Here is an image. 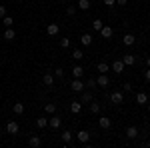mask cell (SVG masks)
<instances>
[{
  "label": "cell",
  "mask_w": 150,
  "mask_h": 148,
  "mask_svg": "<svg viewBox=\"0 0 150 148\" xmlns=\"http://www.w3.org/2000/svg\"><path fill=\"white\" fill-rule=\"evenodd\" d=\"M12 112L16 114V116H20V114H24V104H22V102H16L14 106H12Z\"/></svg>",
  "instance_id": "obj_20"
},
{
  "label": "cell",
  "mask_w": 150,
  "mask_h": 148,
  "mask_svg": "<svg viewBox=\"0 0 150 148\" xmlns=\"http://www.w3.org/2000/svg\"><path fill=\"white\" fill-rule=\"evenodd\" d=\"M102 26H104L102 20H98V18H96V20L92 22V30H94V32H100V28H102Z\"/></svg>",
  "instance_id": "obj_29"
},
{
  "label": "cell",
  "mask_w": 150,
  "mask_h": 148,
  "mask_svg": "<svg viewBox=\"0 0 150 148\" xmlns=\"http://www.w3.org/2000/svg\"><path fill=\"white\" fill-rule=\"evenodd\" d=\"M110 102L116 104V106H118V104H122V102H124V94H122V92H118V90H114L112 94H110Z\"/></svg>",
  "instance_id": "obj_2"
},
{
  "label": "cell",
  "mask_w": 150,
  "mask_h": 148,
  "mask_svg": "<svg viewBox=\"0 0 150 148\" xmlns=\"http://www.w3.org/2000/svg\"><path fill=\"white\" fill-rule=\"evenodd\" d=\"M82 74H84V68H82L80 64H76V66L72 68V76H74V78H82Z\"/></svg>",
  "instance_id": "obj_16"
},
{
  "label": "cell",
  "mask_w": 150,
  "mask_h": 148,
  "mask_svg": "<svg viewBox=\"0 0 150 148\" xmlns=\"http://www.w3.org/2000/svg\"><path fill=\"white\" fill-rule=\"evenodd\" d=\"M18 130H20V126H18L16 120H10V122L6 124V132H8V134H18Z\"/></svg>",
  "instance_id": "obj_6"
},
{
  "label": "cell",
  "mask_w": 150,
  "mask_h": 148,
  "mask_svg": "<svg viewBox=\"0 0 150 148\" xmlns=\"http://www.w3.org/2000/svg\"><path fill=\"white\" fill-rule=\"evenodd\" d=\"M146 64H148V68H150V56H148V58H146Z\"/></svg>",
  "instance_id": "obj_41"
},
{
  "label": "cell",
  "mask_w": 150,
  "mask_h": 148,
  "mask_svg": "<svg viewBox=\"0 0 150 148\" xmlns=\"http://www.w3.org/2000/svg\"><path fill=\"white\" fill-rule=\"evenodd\" d=\"M44 112H46L48 116H52V114L56 112V104H54V102H46V104H44Z\"/></svg>",
  "instance_id": "obj_15"
},
{
  "label": "cell",
  "mask_w": 150,
  "mask_h": 148,
  "mask_svg": "<svg viewBox=\"0 0 150 148\" xmlns=\"http://www.w3.org/2000/svg\"><path fill=\"white\" fill-rule=\"evenodd\" d=\"M58 32H60V26H58L56 22H52V24H48V26H46V34L48 36H56Z\"/></svg>",
  "instance_id": "obj_9"
},
{
  "label": "cell",
  "mask_w": 150,
  "mask_h": 148,
  "mask_svg": "<svg viewBox=\"0 0 150 148\" xmlns=\"http://www.w3.org/2000/svg\"><path fill=\"white\" fill-rule=\"evenodd\" d=\"M80 44L82 46H90L92 44V34H82L80 36Z\"/></svg>",
  "instance_id": "obj_21"
},
{
  "label": "cell",
  "mask_w": 150,
  "mask_h": 148,
  "mask_svg": "<svg viewBox=\"0 0 150 148\" xmlns=\"http://www.w3.org/2000/svg\"><path fill=\"white\" fill-rule=\"evenodd\" d=\"M148 102H150V94H148Z\"/></svg>",
  "instance_id": "obj_44"
},
{
  "label": "cell",
  "mask_w": 150,
  "mask_h": 148,
  "mask_svg": "<svg viewBox=\"0 0 150 148\" xmlns=\"http://www.w3.org/2000/svg\"><path fill=\"white\" fill-rule=\"evenodd\" d=\"M104 4H106V6H114L116 0H104Z\"/></svg>",
  "instance_id": "obj_38"
},
{
  "label": "cell",
  "mask_w": 150,
  "mask_h": 148,
  "mask_svg": "<svg viewBox=\"0 0 150 148\" xmlns=\"http://www.w3.org/2000/svg\"><path fill=\"white\" fill-rule=\"evenodd\" d=\"M90 100H92V94H90V92H86V90H82L80 102H90Z\"/></svg>",
  "instance_id": "obj_28"
},
{
  "label": "cell",
  "mask_w": 150,
  "mask_h": 148,
  "mask_svg": "<svg viewBox=\"0 0 150 148\" xmlns=\"http://www.w3.org/2000/svg\"><path fill=\"white\" fill-rule=\"evenodd\" d=\"M96 70H98L100 74H106V72L110 70V64H106V62H98V64H96Z\"/></svg>",
  "instance_id": "obj_18"
},
{
  "label": "cell",
  "mask_w": 150,
  "mask_h": 148,
  "mask_svg": "<svg viewBox=\"0 0 150 148\" xmlns=\"http://www.w3.org/2000/svg\"><path fill=\"white\" fill-rule=\"evenodd\" d=\"M90 112L98 114V112H100V104H98V102H90Z\"/></svg>",
  "instance_id": "obj_31"
},
{
  "label": "cell",
  "mask_w": 150,
  "mask_h": 148,
  "mask_svg": "<svg viewBox=\"0 0 150 148\" xmlns=\"http://www.w3.org/2000/svg\"><path fill=\"white\" fill-rule=\"evenodd\" d=\"M28 144H30L32 148H40V146H42V140H40V136H36V134H34V136H30Z\"/></svg>",
  "instance_id": "obj_14"
},
{
  "label": "cell",
  "mask_w": 150,
  "mask_h": 148,
  "mask_svg": "<svg viewBox=\"0 0 150 148\" xmlns=\"http://www.w3.org/2000/svg\"><path fill=\"white\" fill-rule=\"evenodd\" d=\"M84 86H86V88H96V80H94V78H88Z\"/></svg>",
  "instance_id": "obj_33"
},
{
  "label": "cell",
  "mask_w": 150,
  "mask_h": 148,
  "mask_svg": "<svg viewBox=\"0 0 150 148\" xmlns=\"http://www.w3.org/2000/svg\"><path fill=\"white\" fill-rule=\"evenodd\" d=\"M70 112L72 114H80L82 112V102L80 100H72V102H70Z\"/></svg>",
  "instance_id": "obj_8"
},
{
  "label": "cell",
  "mask_w": 150,
  "mask_h": 148,
  "mask_svg": "<svg viewBox=\"0 0 150 148\" xmlns=\"http://www.w3.org/2000/svg\"><path fill=\"white\" fill-rule=\"evenodd\" d=\"M144 78L150 82V68H148V70H144Z\"/></svg>",
  "instance_id": "obj_39"
},
{
  "label": "cell",
  "mask_w": 150,
  "mask_h": 148,
  "mask_svg": "<svg viewBox=\"0 0 150 148\" xmlns=\"http://www.w3.org/2000/svg\"><path fill=\"white\" fill-rule=\"evenodd\" d=\"M112 32H114V30H112L110 26H102V28H100V34H102V38H110V36H112Z\"/></svg>",
  "instance_id": "obj_23"
},
{
  "label": "cell",
  "mask_w": 150,
  "mask_h": 148,
  "mask_svg": "<svg viewBox=\"0 0 150 148\" xmlns=\"http://www.w3.org/2000/svg\"><path fill=\"white\" fill-rule=\"evenodd\" d=\"M48 126H50V128H54V130H56V128H60V126H62V118L52 114V116L48 118Z\"/></svg>",
  "instance_id": "obj_3"
},
{
  "label": "cell",
  "mask_w": 150,
  "mask_h": 148,
  "mask_svg": "<svg viewBox=\"0 0 150 148\" xmlns=\"http://www.w3.org/2000/svg\"><path fill=\"white\" fill-rule=\"evenodd\" d=\"M98 124H100V128H104V130H108V128L112 126V120H110L108 116H100V118H98Z\"/></svg>",
  "instance_id": "obj_10"
},
{
  "label": "cell",
  "mask_w": 150,
  "mask_h": 148,
  "mask_svg": "<svg viewBox=\"0 0 150 148\" xmlns=\"http://www.w3.org/2000/svg\"><path fill=\"white\" fill-rule=\"evenodd\" d=\"M128 0H116V4H120V6H126Z\"/></svg>",
  "instance_id": "obj_40"
},
{
  "label": "cell",
  "mask_w": 150,
  "mask_h": 148,
  "mask_svg": "<svg viewBox=\"0 0 150 148\" xmlns=\"http://www.w3.org/2000/svg\"><path fill=\"white\" fill-rule=\"evenodd\" d=\"M54 78H64V68H54Z\"/></svg>",
  "instance_id": "obj_32"
},
{
  "label": "cell",
  "mask_w": 150,
  "mask_h": 148,
  "mask_svg": "<svg viewBox=\"0 0 150 148\" xmlns=\"http://www.w3.org/2000/svg\"><path fill=\"white\" fill-rule=\"evenodd\" d=\"M146 146H148V148H150V140H148V142H146Z\"/></svg>",
  "instance_id": "obj_42"
},
{
  "label": "cell",
  "mask_w": 150,
  "mask_h": 148,
  "mask_svg": "<svg viewBox=\"0 0 150 148\" xmlns=\"http://www.w3.org/2000/svg\"><path fill=\"white\" fill-rule=\"evenodd\" d=\"M70 140H72V132H70V130H64V132H62V142L68 144Z\"/></svg>",
  "instance_id": "obj_27"
},
{
  "label": "cell",
  "mask_w": 150,
  "mask_h": 148,
  "mask_svg": "<svg viewBox=\"0 0 150 148\" xmlns=\"http://www.w3.org/2000/svg\"><path fill=\"white\" fill-rule=\"evenodd\" d=\"M2 24H4V26H6V28H12V24H14V18H12V16H8V14H6V16H4V18H2Z\"/></svg>",
  "instance_id": "obj_26"
},
{
  "label": "cell",
  "mask_w": 150,
  "mask_h": 148,
  "mask_svg": "<svg viewBox=\"0 0 150 148\" xmlns=\"http://www.w3.org/2000/svg\"><path fill=\"white\" fill-rule=\"evenodd\" d=\"M134 42H136V36H134V34H130V32L124 34V38H122V44H124V46H132Z\"/></svg>",
  "instance_id": "obj_13"
},
{
  "label": "cell",
  "mask_w": 150,
  "mask_h": 148,
  "mask_svg": "<svg viewBox=\"0 0 150 148\" xmlns=\"http://www.w3.org/2000/svg\"><path fill=\"white\" fill-rule=\"evenodd\" d=\"M124 68H126V66H124V62H122V60H114V62H112V66H110V70H114L116 74H122Z\"/></svg>",
  "instance_id": "obj_5"
},
{
  "label": "cell",
  "mask_w": 150,
  "mask_h": 148,
  "mask_svg": "<svg viewBox=\"0 0 150 148\" xmlns=\"http://www.w3.org/2000/svg\"><path fill=\"white\" fill-rule=\"evenodd\" d=\"M60 46H62V48H68L70 40H68V38H60Z\"/></svg>",
  "instance_id": "obj_34"
},
{
  "label": "cell",
  "mask_w": 150,
  "mask_h": 148,
  "mask_svg": "<svg viewBox=\"0 0 150 148\" xmlns=\"http://www.w3.org/2000/svg\"><path fill=\"white\" fill-rule=\"evenodd\" d=\"M36 126H38V128H46V126H48V118H46V116L36 118Z\"/></svg>",
  "instance_id": "obj_25"
},
{
  "label": "cell",
  "mask_w": 150,
  "mask_h": 148,
  "mask_svg": "<svg viewBox=\"0 0 150 148\" xmlns=\"http://www.w3.org/2000/svg\"><path fill=\"white\" fill-rule=\"evenodd\" d=\"M126 136L128 138H136L138 136V128H136V126H128L126 128Z\"/></svg>",
  "instance_id": "obj_22"
},
{
  "label": "cell",
  "mask_w": 150,
  "mask_h": 148,
  "mask_svg": "<svg viewBox=\"0 0 150 148\" xmlns=\"http://www.w3.org/2000/svg\"><path fill=\"white\" fill-rule=\"evenodd\" d=\"M136 104H140V106L148 104V94H146V92H138V94H136Z\"/></svg>",
  "instance_id": "obj_12"
},
{
  "label": "cell",
  "mask_w": 150,
  "mask_h": 148,
  "mask_svg": "<svg viewBox=\"0 0 150 148\" xmlns=\"http://www.w3.org/2000/svg\"><path fill=\"white\" fill-rule=\"evenodd\" d=\"M78 8H80V10H88V8H90V0H80V2H78Z\"/></svg>",
  "instance_id": "obj_30"
},
{
  "label": "cell",
  "mask_w": 150,
  "mask_h": 148,
  "mask_svg": "<svg viewBox=\"0 0 150 148\" xmlns=\"http://www.w3.org/2000/svg\"><path fill=\"white\" fill-rule=\"evenodd\" d=\"M42 80H44V84H46L48 88H50V86H54V74H50V72H46Z\"/></svg>",
  "instance_id": "obj_19"
},
{
  "label": "cell",
  "mask_w": 150,
  "mask_h": 148,
  "mask_svg": "<svg viewBox=\"0 0 150 148\" xmlns=\"http://www.w3.org/2000/svg\"><path fill=\"white\" fill-rule=\"evenodd\" d=\"M76 138H78L80 144H88V140H90V132H88V130H80V132H76Z\"/></svg>",
  "instance_id": "obj_4"
},
{
  "label": "cell",
  "mask_w": 150,
  "mask_h": 148,
  "mask_svg": "<svg viewBox=\"0 0 150 148\" xmlns=\"http://www.w3.org/2000/svg\"><path fill=\"white\" fill-rule=\"evenodd\" d=\"M148 112H150V104H148Z\"/></svg>",
  "instance_id": "obj_43"
},
{
  "label": "cell",
  "mask_w": 150,
  "mask_h": 148,
  "mask_svg": "<svg viewBox=\"0 0 150 148\" xmlns=\"http://www.w3.org/2000/svg\"><path fill=\"white\" fill-rule=\"evenodd\" d=\"M148 40H150V38H148Z\"/></svg>",
  "instance_id": "obj_45"
},
{
  "label": "cell",
  "mask_w": 150,
  "mask_h": 148,
  "mask_svg": "<svg viewBox=\"0 0 150 148\" xmlns=\"http://www.w3.org/2000/svg\"><path fill=\"white\" fill-rule=\"evenodd\" d=\"M4 16H6V6L0 4V18H4Z\"/></svg>",
  "instance_id": "obj_37"
},
{
  "label": "cell",
  "mask_w": 150,
  "mask_h": 148,
  "mask_svg": "<svg viewBox=\"0 0 150 148\" xmlns=\"http://www.w3.org/2000/svg\"><path fill=\"white\" fill-rule=\"evenodd\" d=\"M110 84V78L106 76V74H100L98 78H96V86H100V88H106Z\"/></svg>",
  "instance_id": "obj_7"
},
{
  "label": "cell",
  "mask_w": 150,
  "mask_h": 148,
  "mask_svg": "<svg viewBox=\"0 0 150 148\" xmlns=\"http://www.w3.org/2000/svg\"><path fill=\"white\" fill-rule=\"evenodd\" d=\"M122 62H124V66H134L136 64V56L134 54H124L122 56Z\"/></svg>",
  "instance_id": "obj_11"
},
{
  "label": "cell",
  "mask_w": 150,
  "mask_h": 148,
  "mask_svg": "<svg viewBox=\"0 0 150 148\" xmlns=\"http://www.w3.org/2000/svg\"><path fill=\"white\" fill-rule=\"evenodd\" d=\"M66 14H68V16H74V14H76V6H68V8H66Z\"/></svg>",
  "instance_id": "obj_35"
},
{
  "label": "cell",
  "mask_w": 150,
  "mask_h": 148,
  "mask_svg": "<svg viewBox=\"0 0 150 148\" xmlns=\"http://www.w3.org/2000/svg\"><path fill=\"white\" fill-rule=\"evenodd\" d=\"M84 88H86V86H84V82H82L80 78H74L72 82H70V90L72 92H82Z\"/></svg>",
  "instance_id": "obj_1"
},
{
  "label": "cell",
  "mask_w": 150,
  "mask_h": 148,
  "mask_svg": "<svg viewBox=\"0 0 150 148\" xmlns=\"http://www.w3.org/2000/svg\"><path fill=\"white\" fill-rule=\"evenodd\" d=\"M4 40H14V38H16V30H14V28H6V32H4Z\"/></svg>",
  "instance_id": "obj_17"
},
{
  "label": "cell",
  "mask_w": 150,
  "mask_h": 148,
  "mask_svg": "<svg viewBox=\"0 0 150 148\" xmlns=\"http://www.w3.org/2000/svg\"><path fill=\"white\" fill-rule=\"evenodd\" d=\"M72 58H74L76 62H80L82 58H84V52H82L80 48H74V50H72Z\"/></svg>",
  "instance_id": "obj_24"
},
{
  "label": "cell",
  "mask_w": 150,
  "mask_h": 148,
  "mask_svg": "<svg viewBox=\"0 0 150 148\" xmlns=\"http://www.w3.org/2000/svg\"><path fill=\"white\" fill-rule=\"evenodd\" d=\"M122 88H124V92H130V90H132V84H130V82H124Z\"/></svg>",
  "instance_id": "obj_36"
}]
</instances>
